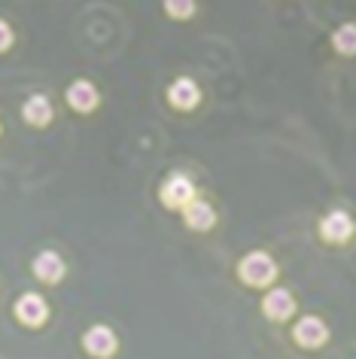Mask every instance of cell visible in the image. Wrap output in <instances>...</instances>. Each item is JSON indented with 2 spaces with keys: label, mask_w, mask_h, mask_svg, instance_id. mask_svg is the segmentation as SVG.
I'll return each instance as SVG.
<instances>
[{
  "label": "cell",
  "mask_w": 356,
  "mask_h": 359,
  "mask_svg": "<svg viewBox=\"0 0 356 359\" xmlns=\"http://www.w3.org/2000/svg\"><path fill=\"white\" fill-rule=\"evenodd\" d=\"M165 13L171 15V19H192L195 0H165Z\"/></svg>",
  "instance_id": "14"
},
{
  "label": "cell",
  "mask_w": 356,
  "mask_h": 359,
  "mask_svg": "<svg viewBox=\"0 0 356 359\" xmlns=\"http://www.w3.org/2000/svg\"><path fill=\"white\" fill-rule=\"evenodd\" d=\"M15 317H19L25 326L37 329V326H43V323L49 320V304L37 292H25L22 299L15 302Z\"/></svg>",
  "instance_id": "4"
},
{
  "label": "cell",
  "mask_w": 356,
  "mask_h": 359,
  "mask_svg": "<svg viewBox=\"0 0 356 359\" xmlns=\"http://www.w3.org/2000/svg\"><path fill=\"white\" fill-rule=\"evenodd\" d=\"M31 271L43 283H58L61 277H64V259H61L58 253H49V250H46V253H40L31 262Z\"/></svg>",
  "instance_id": "10"
},
{
  "label": "cell",
  "mask_w": 356,
  "mask_h": 359,
  "mask_svg": "<svg viewBox=\"0 0 356 359\" xmlns=\"http://www.w3.org/2000/svg\"><path fill=\"white\" fill-rule=\"evenodd\" d=\"M67 104L74 107L76 113H92L97 107V88L88 83V79H76V83L67 88Z\"/></svg>",
  "instance_id": "11"
},
{
  "label": "cell",
  "mask_w": 356,
  "mask_h": 359,
  "mask_svg": "<svg viewBox=\"0 0 356 359\" xmlns=\"http://www.w3.org/2000/svg\"><path fill=\"white\" fill-rule=\"evenodd\" d=\"M292 338H296L299 347L317 350V347L329 338V329H326V323L320 320V317H301V320L296 323V329H292Z\"/></svg>",
  "instance_id": "5"
},
{
  "label": "cell",
  "mask_w": 356,
  "mask_h": 359,
  "mask_svg": "<svg viewBox=\"0 0 356 359\" xmlns=\"http://www.w3.org/2000/svg\"><path fill=\"white\" fill-rule=\"evenodd\" d=\"M10 46H13V28L0 19V52H6Z\"/></svg>",
  "instance_id": "15"
},
{
  "label": "cell",
  "mask_w": 356,
  "mask_h": 359,
  "mask_svg": "<svg viewBox=\"0 0 356 359\" xmlns=\"http://www.w3.org/2000/svg\"><path fill=\"white\" fill-rule=\"evenodd\" d=\"M238 274H241V280L247 286H268L274 283V277H278V265H274V259L268 253H250L241 259V265H238Z\"/></svg>",
  "instance_id": "1"
},
{
  "label": "cell",
  "mask_w": 356,
  "mask_h": 359,
  "mask_svg": "<svg viewBox=\"0 0 356 359\" xmlns=\"http://www.w3.org/2000/svg\"><path fill=\"white\" fill-rule=\"evenodd\" d=\"M262 313H265L268 320L283 323V320H289L292 313H296V299H292L287 290H271V292L262 299Z\"/></svg>",
  "instance_id": "8"
},
{
  "label": "cell",
  "mask_w": 356,
  "mask_h": 359,
  "mask_svg": "<svg viewBox=\"0 0 356 359\" xmlns=\"http://www.w3.org/2000/svg\"><path fill=\"white\" fill-rule=\"evenodd\" d=\"M22 116L28 125H37V128H43V125L52 122V104L46 95H31L28 101H25L22 107Z\"/></svg>",
  "instance_id": "12"
},
{
  "label": "cell",
  "mask_w": 356,
  "mask_h": 359,
  "mask_svg": "<svg viewBox=\"0 0 356 359\" xmlns=\"http://www.w3.org/2000/svg\"><path fill=\"white\" fill-rule=\"evenodd\" d=\"M83 347H85V353H92V356H113L116 353V347H119V341H116L113 335V329H107V326H92L83 335Z\"/></svg>",
  "instance_id": "7"
},
{
  "label": "cell",
  "mask_w": 356,
  "mask_h": 359,
  "mask_svg": "<svg viewBox=\"0 0 356 359\" xmlns=\"http://www.w3.org/2000/svg\"><path fill=\"white\" fill-rule=\"evenodd\" d=\"M332 46L338 55H356V25L353 22H344L341 28L335 31V37H332Z\"/></svg>",
  "instance_id": "13"
},
{
  "label": "cell",
  "mask_w": 356,
  "mask_h": 359,
  "mask_svg": "<svg viewBox=\"0 0 356 359\" xmlns=\"http://www.w3.org/2000/svg\"><path fill=\"white\" fill-rule=\"evenodd\" d=\"M356 231V222L347 210H329L323 219H320V238L326 244H347Z\"/></svg>",
  "instance_id": "2"
},
{
  "label": "cell",
  "mask_w": 356,
  "mask_h": 359,
  "mask_svg": "<svg viewBox=\"0 0 356 359\" xmlns=\"http://www.w3.org/2000/svg\"><path fill=\"white\" fill-rule=\"evenodd\" d=\"M183 219L192 231H210L213 226H217V213H213V208L207 201H198V198H192L183 208Z\"/></svg>",
  "instance_id": "9"
},
{
  "label": "cell",
  "mask_w": 356,
  "mask_h": 359,
  "mask_svg": "<svg viewBox=\"0 0 356 359\" xmlns=\"http://www.w3.org/2000/svg\"><path fill=\"white\" fill-rule=\"evenodd\" d=\"M192 198H195V183H192L189 177L171 174V177L165 180V186H162V201H165V208L183 210Z\"/></svg>",
  "instance_id": "3"
},
{
  "label": "cell",
  "mask_w": 356,
  "mask_h": 359,
  "mask_svg": "<svg viewBox=\"0 0 356 359\" xmlns=\"http://www.w3.org/2000/svg\"><path fill=\"white\" fill-rule=\"evenodd\" d=\"M167 101H171V107H177V110H195L201 101V88L195 86V79L180 76L167 88Z\"/></svg>",
  "instance_id": "6"
}]
</instances>
